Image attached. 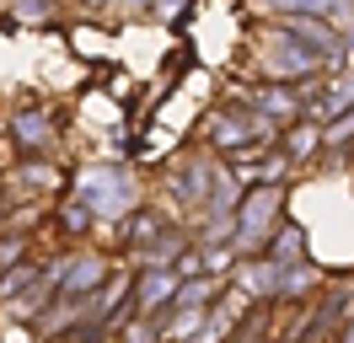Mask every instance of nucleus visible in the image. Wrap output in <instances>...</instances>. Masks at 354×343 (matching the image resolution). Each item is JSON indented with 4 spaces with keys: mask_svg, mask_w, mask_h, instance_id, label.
Wrapping results in <instances>:
<instances>
[{
    "mask_svg": "<svg viewBox=\"0 0 354 343\" xmlns=\"http://www.w3.org/2000/svg\"><path fill=\"white\" fill-rule=\"evenodd\" d=\"M44 134H48V129H44V118H38V113H27L22 124H17V140H22V145H38Z\"/></svg>",
    "mask_w": 354,
    "mask_h": 343,
    "instance_id": "2",
    "label": "nucleus"
},
{
    "mask_svg": "<svg viewBox=\"0 0 354 343\" xmlns=\"http://www.w3.org/2000/svg\"><path fill=\"white\" fill-rule=\"evenodd\" d=\"M274 204H279V193H274V188H268V193H252V198H247V214H242L247 236H258V225H268V214H274Z\"/></svg>",
    "mask_w": 354,
    "mask_h": 343,
    "instance_id": "1",
    "label": "nucleus"
},
{
    "mask_svg": "<svg viewBox=\"0 0 354 343\" xmlns=\"http://www.w3.org/2000/svg\"><path fill=\"white\" fill-rule=\"evenodd\" d=\"M97 279H102V263L91 257V263H81V268L70 274V290H86V284H97Z\"/></svg>",
    "mask_w": 354,
    "mask_h": 343,
    "instance_id": "3",
    "label": "nucleus"
},
{
    "mask_svg": "<svg viewBox=\"0 0 354 343\" xmlns=\"http://www.w3.org/2000/svg\"><path fill=\"white\" fill-rule=\"evenodd\" d=\"M167 290H172V279H167V274H151V279H145V306H161Z\"/></svg>",
    "mask_w": 354,
    "mask_h": 343,
    "instance_id": "4",
    "label": "nucleus"
}]
</instances>
